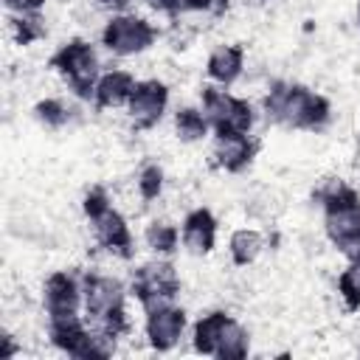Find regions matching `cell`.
<instances>
[{
  "label": "cell",
  "mask_w": 360,
  "mask_h": 360,
  "mask_svg": "<svg viewBox=\"0 0 360 360\" xmlns=\"http://www.w3.org/2000/svg\"><path fill=\"white\" fill-rule=\"evenodd\" d=\"M186 332H188V312L177 301L143 312V340L158 354L174 352L177 343L186 338Z\"/></svg>",
  "instance_id": "30bf717a"
},
{
  "label": "cell",
  "mask_w": 360,
  "mask_h": 360,
  "mask_svg": "<svg viewBox=\"0 0 360 360\" xmlns=\"http://www.w3.org/2000/svg\"><path fill=\"white\" fill-rule=\"evenodd\" d=\"M34 118L45 129H65L73 121V107L62 96H45L34 104Z\"/></svg>",
  "instance_id": "cb8c5ba5"
},
{
  "label": "cell",
  "mask_w": 360,
  "mask_h": 360,
  "mask_svg": "<svg viewBox=\"0 0 360 360\" xmlns=\"http://www.w3.org/2000/svg\"><path fill=\"white\" fill-rule=\"evenodd\" d=\"M129 3H132V0H96V6H98V8H107L110 14H115V11H127Z\"/></svg>",
  "instance_id": "f546056e"
},
{
  "label": "cell",
  "mask_w": 360,
  "mask_h": 360,
  "mask_svg": "<svg viewBox=\"0 0 360 360\" xmlns=\"http://www.w3.org/2000/svg\"><path fill=\"white\" fill-rule=\"evenodd\" d=\"M20 352H22V346H17L14 335L6 329V332H3V338H0V360H14Z\"/></svg>",
  "instance_id": "f1b7e54d"
},
{
  "label": "cell",
  "mask_w": 360,
  "mask_h": 360,
  "mask_svg": "<svg viewBox=\"0 0 360 360\" xmlns=\"http://www.w3.org/2000/svg\"><path fill=\"white\" fill-rule=\"evenodd\" d=\"M217 239H219V219L208 205H194L183 214L180 219V248L194 256V259H205L217 250Z\"/></svg>",
  "instance_id": "4fadbf2b"
},
{
  "label": "cell",
  "mask_w": 360,
  "mask_h": 360,
  "mask_svg": "<svg viewBox=\"0 0 360 360\" xmlns=\"http://www.w3.org/2000/svg\"><path fill=\"white\" fill-rule=\"evenodd\" d=\"M262 115L284 129L321 132L332 121V101L307 84L273 79L262 96Z\"/></svg>",
  "instance_id": "6da1fadb"
},
{
  "label": "cell",
  "mask_w": 360,
  "mask_h": 360,
  "mask_svg": "<svg viewBox=\"0 0 360 360\" xmlns=\"http://www.w3.org/2000/svg\"><path fill=\"white\" fill-rule=\"evenodd\" d=\"M248 354H250V332L239 318L231 315L225 321V326H222V335H219L214 357L217 360H242Z\"/></svg>",
  "instance_id": "44dd1931"
},
{
  "label": "cell",
  "mask_w": 360,
  "mask_h": 360,
  "mask_svg": "<svg viewBox=\"0 0 360 360\" xmlns=\"http://www.w3.org/2000/svg\"><path fill=\"white\" fill-rule=\"evenodd\" d=\"M335 290L346 312H360V250L346 256V267L338 273Z\"/></svg>",
  "instance_id": "7402d4cb"
},
{
  "label": "cell",
  "mask_w": 360,
  "mask_h": 360,
  "mask_svg": "<svg viewBox=\"0 0 360 360\" xmlns=\"http://www.w3.org/2000/svg\"><path fill=\"white\" fill-rule=\"evenodd\" d=\"M169 101H172V90L163 79H138L135 84V93L127 104V118H129V127L135 132H149L155 129L163 115L169 112Z\"/></svg>",
  "instance_id": "ba28073f"
},
{
  "label": "cell",
  "mask_w": 360,
  "mask_h": 360,
  "mask_svg": "<svg viewBox=\"0 0 360 360\" xmlns=\"http://www.w3.org/2000/svg\"><path fill=\"white\" fill-rule=\"evenodd\" d=\"M160 39V28L135 14V11H115L104 20L101 31H98V42L110 56L118 59H129V56H141L146 53L155 42Z\"/></svg>",
  "instance_id": "8992f818"
},
{
  "label": "cell",
  "mask_w": 360,
  "mask_h": 360,
  "mask_svg": "<svg viewBox=\"0 0 360 360\" xmlns=\"http://www.w3.org/2000/svg\"><path fill=\"white\" fill-rule=\"evenodd\" d=\"M259 155V141L253 132H211L208 160L225 174H242Z\"/></svg>",
  "instance_id": "8fae6325"
},
{
  "label": "cell",
  "mask_w": 360,
  "mask_h": 360,
  "mask_svg": "<svg viewBox=\"0 0 360 360\" xmlns=\"http://www.w3.org/2000/svg\"><path fill=\"white\" fill-rule=\"evenodd\" d=\"M152 14H158V17H166V20H172V22H177L183 14H186V6H183V0H141Z\"/></svg>",
  "instance_id": "4316f807"
},
{
  "label": "cell",
  "mask_w": 360,
  "mask_h": 360,
  "mask_svg": "<svg viewBox=\"0 0 360 360\" xmlns=\"http://www.w3.org/2000/svg\"><path fill=\"white\" fill-rule=\"evenodd\" d=\"M141 239L152 256H174L180 250V225H174L172 219L155 217L146 222Z\"/></svg>",
  "instance_id": "d6986e66"
},
{
  "label": "cell",
  "mask_w": 360,
  "mask_h": 360,
  "mask_svg": "<svg viewBox=\"0 0 360 360\" xmlns=\"http://www.w3.org/2000/svg\"><path fill=\"white\" fill-rule=\"evenodd\" d=\"M186 14H202V17H225L231 8V0H183Z\"/></svg>",
  "instance_id": "484cf974"
},
{
  "label": "cell",
  "mask_w": 360,
  "mask_h": 360,
  "mask_svg": "<svg viewBox=\"0 0 360 360\" xmlns=\"http://www.w3.org/2000/svg\"><path fill=\"white\" fill-rule=\"evenodd\" d=\"M200 107L211 124V132H253L259 118L253 101L231 93V87H217L211 82L200 90Z\"/></svg>",
  "instance_id": "52a82bcc"
},
{
  "label": "cell",
  "mask_w": 360,
  "mask_h": 360,
  "mask_svg": "<svg viewBox=\"0 0 360 360\" xmlns=\"http://www.w3.org/2000/svg\"><path fill=\"white\" fill-rule=\"evenodd\" d=\"M112 205H115V202H112V194H110V188L101 186V183L90 186V188L82 194V214H84L87 222L96 219V217H101V214L110 211Z\"/></svg>",
  "instance_id": "d4e9b609"
},
{
  "label": "cell",
  "mask_w": 360,
  "mask_h": 360,
  "mask_svg": "<svg viewBox=\"0 0 360 360\" xmlns=\"http://www.w3.org/2000/svg\"><path fill=\"white\" fill-rule=\"evenodd\" d=\"M87 225H90L96 248L104 250L107 256L121 259V262H129L135 256V233L129 228V219L115 205L110 211H104L101 217L90 219Z\"/></svg>",
  "instance_id": "7c38bea8"
},
{
  "label": "cell",
  "mask_w": 360,
  "mask_h": 360,
  "mask_svg": "<svg viewBox=\"0 0 360 360\" xmlns=\"http://www.w3.org/2000/svg\"><path fill=\"white\" fill-rule=\"evenodd\" d=\"M48 0H3V8L8 14H25V11H42Z\"/></svg>",
  "instance_id": "83f0119b"
},
{
  "label": "cell",
  "mask_w": 360,
  "mask_h": 360,
  "mask_svg": "<svg viewBox=\"0 0 360 360\" xmlns=\"http://www.w3.org/2000/svg\"><path fill=\"white\" fill-rule=\"evenodd\" d=\"M127 287H129V298H135L141 312H146V309L177 301L183 290V278L172 256H152L132 267Z\"/></svg>",
  "instance_id": "277c9868"
},
{
  "label": "cell",
  "mask_w": 360,
  "mask_h": 360,
  "mask_svg": "<svg viewBox=\"0 0 360 360\" xmlns=\"http://www.w3.org/2000/svg\"><path fill=\"white\" fill-rule=\"evenodd\" d=\"M42 312L45 318H70L84 315V290H82V273L73 270H53L42 281Z\"/></svg>",
  "instance_id": "9c48e42d"
},
{
  "label": "cell",
  "mask_w": 360,
  "mask_h": 360,
  "mask_svg": "<svg viewBox=\"0 0 360 360\" xmlns=\"http://www.w3.org/2000/svg\"><path fill=\"white\" fill-rule=\"evenodd\" d=\"M166 191V169L158 160H146L138 172H135V194L143 205H152L163 197Z\"/></svg>",
  "instance_id": "603a6c76"
},
{
  "label": "cell",
  "mask_w": 360,
  "mask_h": 360,
  "mask_svg": "<svg viewBox=\"0 0 360 360\" xmlns=\"http://www.w3.org/2000/svg\"><path fill=\"white\" fill-rule=\"evenodd\" d=\"M248 51L239 42H219L205 56V79L217 87H233L245 76Z\"/></svg>",
  "instance_id": "9a60e30c"
},
{
  "label": "cell",
  "mask_w": 360,
  "mask_h": 360,
  "mask_svg": "<svg viewBox=\"0 0 360 360\" xmlns=\"http://www.w3.org/2000/svg\"><path fill=\"white\" fill-rule=\"evenodd\" d=\"M6 25H8V37L20 45V48H28V45H37L48 37V22L42 17V11H25V14H8L6 17Z\"/></svg>",
  "instance_id": "ffe728a7"
},
{
  "label": "cell",
  "mask_w": 360,
  "mask_h": 360,
  "mask_svg": "<svg viewBox=\"0 0 360 360\" xmlns=\"http://www.w3.org/2000/svg\"><path fill=\"white\" fill-rule=\"evenodd\" d=\"M172 129H174V138L186 146H194V143H202L211 138V124L202 112L200 104H183L172 112Z\"/></svg>",
  "instance_id": "2e32d148"
},
{
  "label": "cell",
  "mask_w": 360,
  "mask_h": 360,
  "mask_svg": "<svg viewBox=\"0 0 360 360\" xmlns=\"http://www.w3.org/2000/svg\"><path fill=\"white\" fill-rule=\"evenodd\" d=\"M45 335L56 352L76 360H104L115 354V340L98 335L84 315L45 318Z\"/></svg>",
  "instance_id": "5b68a950"
},
{
  "label": "cell",
  "mask_w": 360,
  "mask_h": 360,
  "mask_svg": "<svg viewBox=\"0 0 360 360\" xmlns=\"http://www.w3.org/2000/svg\"><path fill=\"white\" fill-rule=\"evenodd\" d=\"M256 3H262V0H256Z\"/></svg>",
  "instance_id": "4dcf8cb0"
},
{
  "label": "cell",
  "mask_w": 360,
  "mask_h": 360,
  "mask_svg": "<svg viewBox=\"0 0 360 360\" xmlns=\"http://www.w3.org/2000/svg\"><path fill=\"white\" fill-rule=\"evenodd\" d=\"M267 250V236L259 228H236L228 236V259L233 267H250Z\"/></svg>",
  "instance_id": "e0dca14e"
},
{
  "label": "cell",
  "mask_w": 360,
  "mask_h": 360,
  "mask_svg": "<svg viewBox=\"0 0 360 360\" xmlns=\"http://www.w3.org/2000/svg\"><path fill=\"white\" fill-rule=\"evenodd\" d=\"M48 68L65 82L73 98L93 101V87L101 76V56L96 45L84 37H70L48 56Z\"/></svg>",
  "instance_id": "3957f363"
},
{
  "label": "cell",
  "mask_w": 360,
  "mask_h": 360,
  "mask_svg": "<svg viewBox=\"0 0 360 360\" xmlns=\"http://www.w3.org/2000/svg\"><path fill=\"white\" fill-rule=\"evenodd\" d=\"M228 318H231L228 309H208V312H202L191 323V346H194L197 354L214 357L217 343H219V335H222V326H225Z\"/></svg>",
  "instance_id": "ac0fdd59"
},
{
  "label": "cell",
  "mask_w": 360,
  "mask_h": 360,
  "mask_svg": "<svg viewBox=\"0 0 360 360\" xmlns=\"http://www.w3.org/2000/svg\"><path fill=\"white\" fill-rule=\"evenodd\" d=\"M135 73L132 70H124V68H110V70H101L96 87H93V107L98 112H112V110H127L132 93H135Z\"/></svg>",
  "instance_id": "5bb4252c"
},
{
  "label": "cell",
  "mask_w": 360,
  "mask_h": 360,
  "mask_svg": "<svg viewBox=\"0 0 360 360\" xmlns=\"http://www.w3.org/2000/svg\"><path fill=\"white\" fill-rule=\"evenodd\" d=\"M82 290H84V318L98 335L118 343L132 332V321L127 309L129 287L118 276L104 270H82Z\"/></svg>",
  "instance_id": "7a4b0ae2"
}]
</instances>
